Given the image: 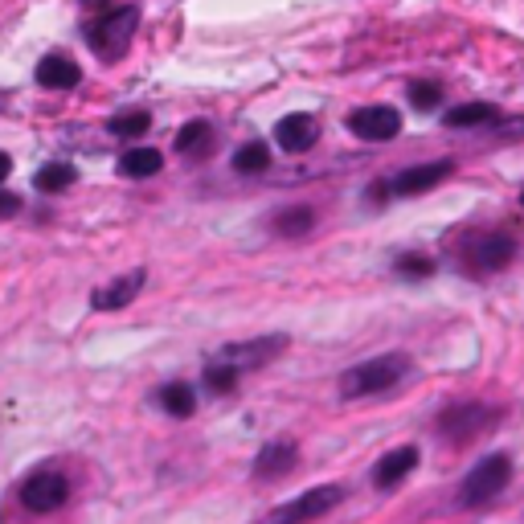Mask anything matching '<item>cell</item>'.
Returning a JSON list of instances; mask_svg holds the SVG:
<instances>
[{
  "instance_id": "6da1fadb",
  "label": "cell",
  "mask_w": 524,
  "mask_h": 524,
  "mask_svg": "<svg viewBox=\"0 0 524 524\" xmlns=\"http://www.w3.org/2000/svg\"><path fill=\"white\" fill-rule=\"evenodd\" d=\"M406 373H410V357H402V353L373 357V361H365V365H353V369L340 377V398H348V402L373 398V393L393 389Z\"/></svg>"
},
{
  "instance_id": "7a4b0ae2",
  "label": "cell",
  "mask_w": 524,
  "mask_h": 524,
  "mask_svg": "<svg viewBox=\"0 0 524 524\" xmlns=\"http://www.w3.org/2000/svg\"><path fill=\"white\" fill-rule=\"evenodd\" d=\"M508 475H512V459L508 455H488V459H479L471 467V475L463 479V488H459V500L467 508H479V504H488L496 500L504 488H508Z\"/></svg>"
},
{
  "instance_id": "3957f363",
  "label": "cell",
  "mask_w": 524,
  "mask_h": 524,
  "mask_svg": "<svg viewBox=\"0 0 524 524\" xmlns=\"http://www.w3.org/2000/svg\"><path fill=\"white\" fill-rule=\"evenodd\" d=\"M136 25H140V9L123 5V9H115V13H107V17H99V25L86 33V37H91L95 54H103L107 62H119L123 50L131 46V33H136Z\"/></svg>"
},
{
  "instance_id": "277c9868",
  "label": "cell",
  "mask_w": 524,
  "mask_h": 524,
  "mask_svg": "<svg viewBox=\"0 0 524 524\" xmlns=\"http://www.w3.org/2000/svg\"><path fill=\"white\" fill-rule=\"evenodd\" d=\"M340 500H344V488H340V484H320V488H308L303 496L287 500L283 508H275L262 524H308V520L324 516L328 508H336Z\"/></svg>"
},
{
  "instance_id": "5b68a950",
  "label": "cell",
  "mask_w": 524,
  "mask_h": 524,
  "mask_svg": "<svg viewBox=\"0 0 524 524\" xmlns=\"http://www.w3.org/2000/svg\"><path fill=\"white\" fill-rule=\"evenodd\" d=\"M17 496H21V504L29 512H54V508H62L70 500V484H66V475H58V471H33L21 484Z\"/></svg>"
},
{
  "instance_id": "8992f818",
  "label": "cell",
  "mask_w": 524,
  "mask_h": 524,
  "mask_svg": "<svg viewBox=\"0 0 524 524\" xmlns=\"http://www.w3.org/2000/svg\"><path fill=\"white\" fill-rule=\"evenodd\" d=\"M348 131L369 144H381V140H393L402 131V115L393 111V107H361L348 115Z\"/></svg>"
},
{
  "instance_id": "52a82bcc",
  "label": "cell",
  "mask_w": 524,
  "mask_h": 524,
  "mask_svg": "<svg viewBox=\"0 0 524 524\" xmlns=\"http://www.w3.org/2000/svg\"><path fill=\"white\" fill-rule=\"evenodd\" d=\"M451 172H455V164H451V160H430V164L406 168V172H398V177L389 181V193H393V197H418V193L434 189L439 181H447Z\"/></svg>"
},
{
  "instance_id": "ba28073f",
  "label": "cell",
  "mask_w": 524,
  "mask_h": 524,
  "mask_svg": "<svg viewBox=\"0 0 524 524\" xmlns=\"http://www.w3.org/2000/svg\"><path fill=\"white\" fill-rule=\"evenodd\" d=\"M287 348V336H267V340H246V344H230L226 353H222V361L226 365H234L238 373L242 369H258V365H267V361H275L279 353Z\"/></svg>"
},
{
  "instance_id": "9c48e42d",
  "label": "cell",
  "mask_w": 524,
  "mask_h": 524,
  "mask_svg": "<svg viewBox=\"0 0 524 524\" xmlns=\"http://www.w3.org/2000/svg\"><path fill=\"white\" fill-rule=\"evenodd\" d=\"M144 279H148V271H131V275L111 279L107 287H95L91 291V308L95 312H119V308H127V303L144 291Z\"/></svg>"
},
{
  "instance_id": "30bf717a",
  "label": "cell",
  "mask_w": 524,
  "mask_h": 524,
  "mask_svg": "<svg viewBox=\"0 0 524 524\" xmlns=\"http://www.w3.org/2000/svg\"><path fill=\"white\" fill-rule=\"evenodd\" d=\"M320 140V123L312 119V115H283L279 123H275V144L283 148V152H308L312 144Z\"/></svg>"
},
{
  "instance_id": "8fae6325",
  "label": "cell",
  "mask_w": 524,
  "mask_h": 524,
  "mask_svg": "<svg viewBox=\"0 0 524 524\" xmlns=\"http://www.w3.org/2000/svg\"><path fill=\"white\" fill-rule=\"evenodd\" d=\"M295 463H299V447L291 439H275V443H267L254 455L250 471H254V479H283Z\"/></svg>"
},
{
  "instance_id": "7c38bea8",
  "label": "cell",
  "mask_w": 524,
  "mask_h": 524,
  "mask_svg": "<svg viewBox=\"0 0 524 524\" xmlns=\"http://www.w3.org/2000/svg\"><path fill=\"white\" fill-rule=\"evenodd\" d=\"M414 467H418V447H398V451H389V455L373 467V484H377L381 492H389V488H398Z\"/></svg>"
},
{
  "instance_id": "4fadbf2b",
  "label": "cell",
  "mask_w": 524,
  "mask_h": 524,
  "mask_svg": "<svg viewBox=\"0 0 524 524\" xmlns=\"http://www.w3.org/2000/svg\"><path fill=\"white\" fill-rule=\"evenodd\" d=\"M37 82L46 86V91H70V86L82 82V70L66 54H46L37 62Z\"/></svg>"
},
{
  "instance_id": "5bb4252c",
  "label": "cell",
  "mask_w": 524,
  "mask_h": 524,
  "mask_svg": "<svg viewBox=\"0 0 524 524\" xmlns=\"http://www.w3.org/2000/svg\"><path fill=\"white\" fill-rule=\"evenodd\" d=\"M516 258V242L512 238H504V234H492V238H484V242H475V250H471V262H475V271H504L508 262Z\"/></svg>"
},
{
  "instance_id": "9a60e30c",
  "label": "cell",
  "mask_w": 524,
  "mask_h": 524,
  "mask_svg": "<svg viewBox=\"0 0 524 524\" xmlns=\"http://www.w3.org/2000/svg\"><path fill=\"white\" fill-rule=\"evenodd\" d=\"M492 414L484 410V406H455V410H447L443 418H439V430L447 434V439H471V434L484 426Z\"/></svg>"
},
{
  "instance_id": "2e32d148",
  "label": "cell",
  "mask_w": 524,
  "mask_h": 524,
  "mask_svg": "<svg viewBox=\"0 0 524 524\" xmlns=\"http://www.w3.org/2000/svg\"><path fill=\"white\" fill-rule=\"evenodd\" d=\"M164 168V156L156 148H131L123 160H119V172L131 181H144V177H156V172Z\"/></svg>"
},
{
  "instance_id": "e0dca14e",
  "label": "cell",
  "mask_w": 524,
  "mask_h": 524,
  "mask_svg": "<svg viewBox=\"0 0 524 524\" xmlns=\"http://www.w3.org/2000/svg\"><path fill=\"white\" fill-rule=\"evenodd\" d=\"M447 127H488V123H500V111L492 103H463L455 111L443 115Z\"/></svg>"
},
{
  "instance_id": "ac0fdd59",
  "label": "cell",
  "mask_w": 524,
  "mask_h": 524,
  "mask_svg": "<svg viewBox=\"0 0 524 524\" xmlns=\"http://www.w3.org/2000/svg\"><path fill=\"white\" fill-rule=\"evenodd\" d=\"M177 148H181L185 156H209V152H213V127H209L205 119L185 123V127L177 131Z\"/></svg>"
},
{
  "instance_id": "d6986e66",
  "label": "cell",
  "mask_w": 524,
  "mask_h": 524,
  "mask_svg": "<svg viewBox=\"0 0 524 524\" xmlns=\"http://www.w3.org/2000/svg\"><path fill=\"white\" fill-rule=\"evenodd\" d=\"M160 406L172 414V418H189L197 410V398H193V389L185 381H172L160 389Z\"/></svg>"
},
{
  "instance_id": "ffe728a7",
  "label": "cell",
  "mask_w": 524,
  "mask_h": 524,
  "mask_svg": "<svg viewBox=\"0 0 524 524\" xmlns=\"http://www.w3.org/2000/svg\"><path fill=\"white\" fill-rule=\"evenodd\" d=\"M74 181H78V172H74L70 164H62V160L46 164V168H41L37 177H33V185H37L41 193H66V189H70Z\"/></svg>"
},
{
  "instance_id": "44dd1931",
  "label": "cell",
  "mask_w": 524,
  "mask_h": 524,
  "mask_svg": "<svg viewBox=\"0 0 524 524\" xmlns=\"http://www.w3.org/2000/svg\"><path fill=\"white\" fill-rule=\"evenodd\" d=\"M148 127H152V115H148V111H119V115H111V123H107V131H111V136H119V140L144 136Z\"/></svg>"
},
{
  "instance_id": "7402d4cb",
  "label": "cell",
  "mask_w": 524,
  "mask_h": 524,
  "mask_svg": "<svg viewBox=\"0 0 524 524\" xmlns=\"http://www.w3.org/2000/svg\"><path fill=\"white\" fill-rule=\"evenodd\" d=\"M316 226V213L312 209H283L279 217H275V230L283 234V238H299V234H308Z\"/></svg>"
},
{
  "instance_id": "603a6c76",
  "label": "cell",
  "mask_w": 524,
  "mask_h": 524,
  "mask_svg": "<svg viewBox=\"0 0 524 524\" xmlns=\"http://www.w3.org/2000/svg\"><path fill=\"white\" fill-rule=\"evenodd\" d=\"M234 168L238 172H267L271 168V148L267 144H246L234 152Z\"/></svg>"
},
{
  "instance_id": "cb8c5ba5",
  "label": "cell",
  "mask_w": 524,
  "mask_h": 524,
  "mask_svg": "<svg viewBox=\"0 0 524 524\" xmlns=\"http://www.w3.org/2000/svg\"><path fill=\"white\" fill-rule=\"evenodd\" d=\"M234 385H238V369H234V365L217 361V365L205 369V389H209V393H230Z\"/></svg>"
},
{
  "instance_id": "d4e9b609",
  "label": "cell",
  "mask_w": 524,
  "mask_h": 524,
  "mask_svg": "<svg viewBox=\"0 0 524 524\" xmlns=\"http://www.w3.org/2000/svg\"><path fill=\"white\" fill-rule=\"evenodd\" d=\"M393 271H398L402 279H426V275H434V258H426V254H402L398 262H393Z\"/></svg>"
},
{
  "instance_id": "484cf974",
  "label": "cell",
  "mask_w": 524,
  "mask_h": 524,
  "mask_svg": "<svg viewBox=\"0 0 524 524\" xmlns=\"http://www.w3.org/2000/svg\"><path fill=\"white\" fill-rule=\"evenodd\" d=\"M410 103L418 111H434L443 103V86L439 82H410Z\"/></svg>"
},
{
  "instance_id": "4316f807",
  "label": "cell",
  "mask_w": 524,
  "mask_h": 524,
  "mask_svg": "<svg viewBox=\"0 0 524 524\" xmlns=\"http://www.w3.org/2000/svg\"><path fill=\"white\" fill-rule=\"evenodd\" d=\"M17 209H21V197L9 193V189H0V217H13Z\"/></svg>"
},
{
  "instance_id": "83f0119b",
  "label": "cell",
  "mask_w": 524,
  "mask_h": 524,
  "mask_svg": "<svg viewBox=\"0 0 524 524\" xmlns=\"http://www.w3.org/2000/svg\"><path fill=\"white\" fill-rule=\"evenodd\" d=\"M9 172H13V160H9L5 152H0V181H5V177H9Z\"/></svg>"
},
{
  "instance_id": "f1b7e54d",
  "label": "cell",
  "mask_w": 524,
  "mask_h": 524,
  "mask_svg": "<svg viewBox=\"0 0 524 524\" xmlns=\"http://www.w3.org/2000/svg\"><path fill=\"white\" fill-rule=\"evenodd\" d=\"M82 5H103V0H82Z\"/></svg>"
},
{
  "instance_id": "f546056e",
  "label": "cell",
  "mask_w": 524,
  "mask_h": 524,
  "mask_svg": "<svg viewBox=\"0 0 524 524\" xmlns=\"http://www.w3.org/2000/svg\"><path fill=\"white\" fill-rule=\"evenodd\" d=\"M520 205H524V189H520Z\"/></svg>"
}]
</instances>
